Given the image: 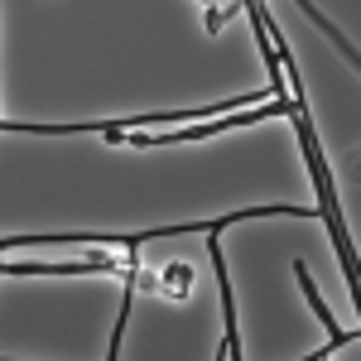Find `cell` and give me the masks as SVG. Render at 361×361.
Returning a JSON list of instances; mask_svg holds the SVG:
<instances>
[{"label":"cell","instance_id":"6da1fadb","mask_svg":"<svg viewBox=\"0 0 361 361\" xmlns=\"http://www.w3.org/2000/svg\"><path fill=\"white\" fill-rule=\"evenodd\" d=\"M207 246H212V270H217V289H222V318H226V347L222 357H236L241 347H236V308H231V279L222 270V246H217V226L207 231Z\"/></svg>","mask_w":361,"mask_h":361},{"label":"cell","instance_id":"7a4b0ae2","mask_svg":"<svg viewBox=\"0 0 361 361\" xmlns=\"http://www.w3.org/2000/svg\"><path fill=\"white\" fill-rule=\"evenodd\" d=\"M294 275H299V284H304V294H308V308H313V313H318V318L328 323V333H333V337H328V347H318V357H328L333 347H347V333H342V328L333 323V308L318 299V284H313V275H308V265H304V260H294Z\"/></svg>","mask_w":361,"mask_h":361}]
</instances>
